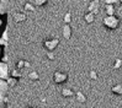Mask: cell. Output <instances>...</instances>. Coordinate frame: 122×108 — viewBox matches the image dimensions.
<instances>
[{"instance_id": "52a82bcc", "label": "cell", "mask_w": 122, "mask_h": 108, "mask_svg": "<svg viewBox=\"0 0 122 108\" xmlns=\"http://www.w3.org/2000/svg\"><path fill=\"white\" fill-rule=\"evenodd\" d=\"M63 36H64V38H67V39L70 38V36H71V28H70L69 25H64V27H63Z\"/></svg>"}, {"instance_id": "277c9868", "label": "cell", "mask_w": 122, "mask_h": 108, "mask_svg": "<svg viewBox=\"0 0 122 108\" xmlns=\"http://www.w3.org/2000/svg\"><path fill=\"white\" fill-rule=\"evenodd\" d=\"M68 79V75L66 73H61V71H57V73H54V76H53V80L54 82L57 84H63L66 82Z\"/></svg>"}, {"instance_id": "8992f818", "label": "cell", "mask_w": 122, "mask_h": 108, "mask_svg": "<svg viewBox=\"0 0 122 108\" xmlns=\"http://www.w3.org/2000/svg\"><path fill=\"white\" fill-rule=\"evenodd\" d=\"M111 91L115 93V95L121 96V95H122V84H116V85H113L112 89H111Z\"/></svg>"}, {"instance_id": "9a60e30c", "label": "cell", "mask_w": 122, "mask_h": 108, "mask_svg": "<svg viewBox=\"0 0 122 108\" xmlns=\"http://www.w3.org/2000/svg\"><path fill=\"white\" fill-rule=\"evenodd\" d=\"M120 68H122V60L116 59L115 60V64H113V69H120Z\"/></svg>"}, {"instance_id": "6da1fadb", "label": "cell", "mask_w": 122, "mask_h": 108, "mask_svg": "<svg viewBox=\"0 0 122 108\" xmlns=\"http://www.w3.org/2000/svg\"><path fill=\"white\" fill-rule=\"evenodd\" d=\"M8 90H9L8 81H4L0 79V108H8V101H6Z\"/></svg>"}, {"instance_id": "ba28073f", "label": "cell", "mask_w": 122, "mask_h": 108, "mask_svg": "<svg viewBox=\"0 0 122 108\" xmlns=\"http://www.w3.org/2000/svg\"><path fill=\"white\" fill-rule=\"evenodd\" d=\"M105 9H106L107 16H113V14H115V5L106 4V5H105Z\"/></svg>"}, {"instance_id": "7c38bea8", "label": "cell", "mask_w": 122, "mask_h": 108, "mask_svg": "<svg viewBox=\"0 0 122 108\" xmlns=\"http://www.w3.org/2000/svg\"><path fill=\"white\" fill-rule=\"evenodd\" d=\"M6 41H8V28L3 32V36H1V38H0V46H5Z\"/></svg>"}, {"instance_id": "5bb4252c", "label": "cell", "mask_w": 122, "mask_h": 108, "mask_svg": "<svg viewBox=\"0 0 122 108\" xmlns=\"http://www.w3.org/2000/svg\"><path fill=\"white\" fill-rule=\"evenodd\" d=\"M76 99L79 101V102H81V103H84L85 101H86V97H85V96L83 95L81 92H78V93H76Z\"/></svg>"}, {"instance_id": "3957f363", "label": "cell", "mask_w": 122, "mask_h": 108, "mask_svg": "<svg viewBox=\"0 0 122 108\" xmlns=\"http://www.w3.org/2000/svg\"><path fill=\"white\" fill-rule=\"evenodd\" d=\"M0 79L4 81L9 79V68L6 61H0Z\"/></svg>"}, {"instance_id": "2e32d148", "label": "cell", "mask_w": 122, "mask_h": 108, "mask_svg": "<svg viewBox=\"0 0 122 108\" xmlns=\"http://www.w3.org/2000/svg\"><path fill=\"white\" fill-rule=\"evenodd\" d=\"M70 20H71V16H70V14H66V16H64V22H66L67 25L70 22Z\"/></svg>"}, {"instance_id": "8fae6325", "label": "cell", "mask_w": 122, "mask_h": 108, "mask_svg": "<svg viewBox=\"0 0 122 108\" xmlns=\"http://www.w3.org/2000/svg\"><path fill=\"white\" fill-rule=\"evenodd\" d=\"M97 8H99V4L97 3H91L90 5H89V12H91V14H95L97 12Z\"/></svg>"}, {"instance_id": "d6986e66", "label": "cell", "mask_w": 122, "mask_h": 108, "mask_svg": "<svg viewBox=\"0 0 122 108\" xmlns=\"http://www.w3.org/2000/svg\"><path fill=\"white\" fill-rule=\"evenodd\" d=\"M1 23H3V21H1V19H0V26H1Z\"/></svg>"}, {"instance_id": "4fadbf2b", "label": "cell", "mask_w": 122, "mask_h": 108, "mask_svg": "<svg viewBox=\"0 0 122 108\" xmlns=\"http://www.w3.org/2000/svg\"><path fill=\"white\" fill-rule=\"evenodd\" d=\"M62 95H63L64 97H70V96L74 95V92L71 91L70 89H64V90L62 91Z\"/></svg>"}, {"instance_id": "7a4b0ae2", "label": "cell", "mask_w": 122, "mask_h": 108, "mask_svg": "<svg viewBox=\"0 0 122 108\" xmlns=\"http://www.w3.org/2000/svg\"><path fill=\"white\" fill-rule=\"evenodd\" d=\"M104 25L109 28V30H116L120 25V19L117 16H106L104 19Z\"/></svg>"}, {"instance_id": "e0dca14e", "label": "cell", "mask_w": 122, "mask_h": 108, "mask_svg": "<svg viewBox=\"0 0 122 108\" xmlns=\"http://www.w3.org/2000/svg\"><path fill=\"white\" fill-rule=\"evenodd\" d=\"M90 77H91V79H94V80H95V79H97V74H96V71L91 70V71H90Z\"/></svg>"}, {"instance_id": "ac0fdd59", "label": "cell", "mask_w": 122, "mask_h": 108, "mask_svg": "<svg viewBox=\"0 0 122 108\" xmlns=\"http://www.w3.org/2000/svg\"><path fill=\"white\" fill-rule=\"evenodd\" d=\"M120 10L122 11V3H121V6H120Z\"/></svg>"}, {"instance_id": "ffe728a7", "label": "cell", "mask_w": 122, "mask_h": 108, "mask_svg": "<svg viewBox=\"0 0 122 108\" xmlns=\"http://www.w3.org/2000/svg\"><path fill=\"white\" fill-rule=\"evenodd\" d=\"M0 55H1V48H0Z\"/></svg>"}, {"instance_id": "30bf717a", "label": "cell", "mask_w": 122, "mask_h": 108, "mask_svg": "<svg viewBox=\"0 0 122 108\" xmlns=\"http://www.w3.org/2000/svg\"><path fill=\"white\" fill-rule=\"evenodd\" d=\"M84 19H85V21H86L88 23H92V22H94V20H95V15H94V14H91V12H88V14H85Z\"/></svg>"}, {"instance_id": "5b68a950", "label": "cell", "mask_w": 122, "mask_h": 108, "mask_svg": "<svg viewBox=\"0 0 122 108\" xmlns=\"http://www.w3.org/2000/svg\"><path fill=\"white\" fill-rule=\"evenodd\" d=\"M45 46L49 49V50H53L57 46H58V39H52V41H47L45 43Z\"/></svg>"}, {"instance_id": "9c48e42d", "label": "cell", "mask_w": 122, "mask_h": 108, "mask_svg": "<svg viewBox=\"0 0 122 108\" xmlns=\"http://www.w3.org/2000/svg\"><path fill=\"white\" fill-rule=\"evenodd\" d=\"M8 1H0V15H4L8 11Z\"/></svg>"}]
</instances>
